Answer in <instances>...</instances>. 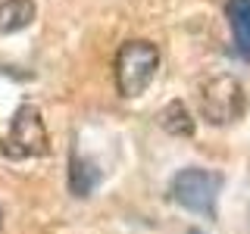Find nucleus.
Segmentation results:
<instances>
[{
	"label": "nucleus",
	"instance_id": "nucleus-1",
	"mask_svg": "<svg viewBox=\"0 0 250 234\" xmlns=\"http://www.w3.org/2000/svg\"><path fill=\"white\" fill-rule=\"evenodd\" d=\"M197 109H200V119L213 125V128H225V125H234L238 119H244L247 91L241 84V78H234L229 72L203 78L197 88Z\"/></svg>",
	"mask_w": 250,
	"mask_h": 234
},
{
	"label": "nucleus",
	"instance_id": "nucleus-2",
	"mask_svg": "<svg viewBox=\"0 0 250 234\" xmlns=\"http://www.w3.org/2000/svg\"><path fill=\"white\" fill-rule=\"evenodd\" d=\"M0 153L6 159H38L50 153V135H47L44 116L35 103H22L13 113L10 128L0 137Z\"/></svg>",
	"mask_w": 250,
	"mask_h": 234
},
{
	"label": "nucleus",
	"instance_id": "nucleus-3",
	"mask_svg": "<svg viewBox=\"0 0 250 234\" xmlns=\"http://www.w3.org/2000/svg\"><path fill=\"white\" fill-rule=\"evenodd\" d=\"M160 69V50L150 41H125L116 53V88L122 97H141Z\"/></svg>",
	"mask_w": 250,
	"mask_h": 234
},
{
	"label": "nucleus",
	"instance_id": "nucleus-4",
	"mask_svg": "<svg viewBox=\"0 0 250 234\" xmlns=\"http://www.w3.org/2000/svg\"><path fill=\"white\" fill-rule=\"evenodd\" d=\"M219 187H222V178L209 169H182L169 184V197L178 203V206L191 209V213L200 215H213L216 213V197Z\"/></svg>",
	"mask_w": 250,
	"mask_h": 234
},
{
	"label": "nucleus",
	"instance_id": "nucleus-5",
	"mask_svg": "<svg viewBox=\"0 0 250 234\" xmlns=\"http://www.w3.org/2000/svg\"><path fill=\"white\" fill-rule=\"evenodd\" d=\"M225 19H229L238 57L250 62V0H229L225 3Z\"/></svg>",
	"mask_w": 250,
	"mask_h": 234
},
{
	"label": "nucleus",
	"instance_id": "nucleus-6",
	"mask_svg": "<svg viewBox=\"0 0 250 234\" xmlns=\"http://www.w3.org/2000/svg\"><path fill=\"white\" fill-rule=\"evenodd\" d=\"M35 22V0H0V35H13Z\"/></svg>",
	"mask_w": 250,
	"mask_h": 234
},
{
	"label": "nucleus",
	"instance_id": "nucleus-7",
	"mask_svg": "<svg viewBox=\"0 0 250 234\" xmlns=\"http://www.w3.org/2000/svg\"><path fill=\"white\" fill-rule=\"evenodd\" d=\"M156 122L166 135H175V137H191L194 135V116L188 113V106L182 100H172L156 113Z\"/></svg>",
	"mask_w": 250,
	"mask_h": 234
},
{
	"label": "nucleus",
	"instance_id": "nucleus-8",
	"mask_svg": "<svg viewBox=\"0 0 250 234\" xmlns=\"http://www.w3.org/2000/svg\"><path fill=\"white\" fill-rule=\"evenodd\" d=\"M97 169L91 166V162H84L82 156L72 153V169H69V184H72V194L75 197H88L94 191V184H97Z\"/></svg>",
	"mask_w": 250,
	"mask_h": 234
},
{
	"label": "nucleus",
	"instance_id": "nucleus-9",
	"mask_svg": "<svg viewBox=\"0 0 250 234\" xmlns=\"http://www.w3.org/2000/svg\"><path fill=\"white\" fill-rule=\"evenodd\" d=\"M0 231H3V209H0Z\"/></svg>",
	"mask_w": 250,
	"mask_h": 234
},
{
	"label": "nucleus",
	"instance_id": "nucleus-10",
	"mask_svg": "<svg viewBox=\"0 0 250 234\" xmlns=\"http://www.w3.org/2000/svg\"><path fill=\"white\" fill-rule=\"evenodd\" d=\"M188 234H203V231H188Z\"/></svg>",
	"mask_w": 250,
	"mask_h": 234
}]
</instances>
